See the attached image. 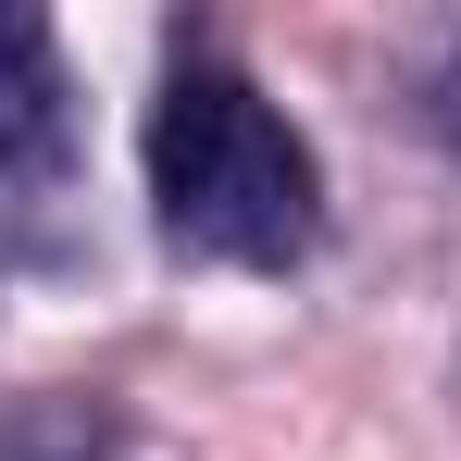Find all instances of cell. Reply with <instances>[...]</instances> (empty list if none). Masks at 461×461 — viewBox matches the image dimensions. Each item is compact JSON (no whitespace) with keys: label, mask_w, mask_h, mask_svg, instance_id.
<instances>
[{"label":"cell","mask_w":461,"mask_h":461,"mask_svg":"<svg viewBox=\"0 0 461 461\" xmlns=\"http://www.w3.org/2000/svg\"><path fill=\"white\" fill-rule=\"evenodd\" d=\"M150 200L187 249H225V262H287L312 249L324 212V175H312L300 125L225 63H187L150 100Z\"/></svg>","instance_id":"1"},{"label":"cell","mask_w":461,"mask_h":461,"mask_svg":"<svg viewBox=\"0 0 461 461\" xmlns=\"http://www.w3.org/2000/svg\"><path fill=\"white\" fill-rule=\"evenodd\" d=\"M63 125H76V87H63V38H50V13L0 0V162H13V175L63 162Z\"/></svg>","instance_id":"2"}]
</instances>
